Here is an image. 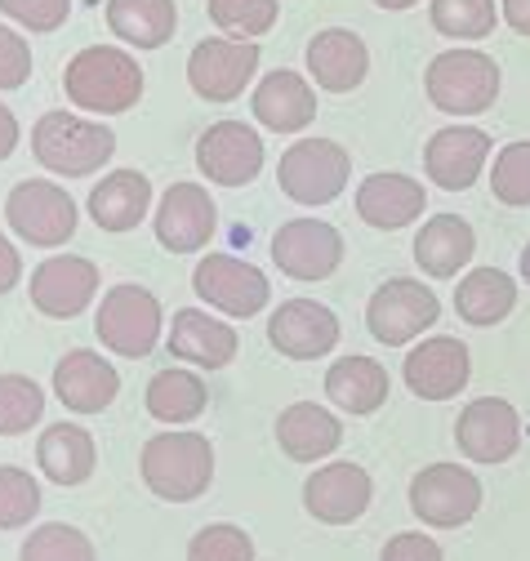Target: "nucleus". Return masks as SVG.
<instances>
[{
	"label": "nucleus",
	"mask_w": 530,
	"mask_h": 561,
	"mask_svg": "<svg viewBox=\"0 0 530 561\" xmlns=\"http://www.w3.org/2000/svg\"><path fill=\"white\" fill-rule=\"evenodd\" d=\"M62 90L77 112L90 116H120L143 99V67L135 54L116 45H85L62 67Z\"/></svg>",
	"instance_id": "obj_1"
},
{
	"label": "nucleus",
	"mask_w": 530,
	"mask_h": 561,
	"mask_svg": "<svg viewBox=\"0 0 530 561\" xmlns=\"http://www.w3.org/2000/svg\"><path fill=\"white\" fill-rule=\"evenodd\" d=\"M139 477L157 500L192 504V500H201L215 481V446L206 433H187V428L157 433L143 442Z\"/></svg>",
	"instance_id": "obj_2"
},
{
	"label": "nucleus",
	"mask_w": 530,
	"mask_h": 561,
	"mask_svg": "<svg viewBox=\"0 0 530 561\" xmlns=\"http://www.w3.org/2000/svg\"><path fill=\"white\" fill-rule=\"evenodd\" d=\"M116 152L112 125L77 112H45L32 125V157L58 179H90Z\"/></svg>",
	"instance_id": "obj_3"
},
{
	"label": "nucleus",
	"mask_w": 530,
	"mask_h": 561,
	"mask_svg": "<svg viewBox=\"0 0 530 561\" xmlns=\"http://www.w3.org/2000/svg\"><path fill=\"white\" fill-rule=\"evenodd\" d=\"M94 334L99 343L107 347L112 357H125V362H143L152 357V347L161 343L165 334V312H161V299L148 290V286H135V280H120L112 286L94 312Z\"/></svg>",
	"instance_id": "obj_4"
},
{
	"label": "nucleus",
	"mask_w": 530,
	"mask_h": 561,
	"mask_svg": "<svg viewBox=\"0 0 530 561\" xmlns=\"http://www.w3.org/2000/svg\"><path fill=\"white\" fill-rule=\"evenodd\" d=\"M499 62L482 49H446L428 62L424 72V90L428 103L446 116H482L495 107L499 99Z\"/></svg>",
	"instance_id": "obj_5"
},
{
	"label": "nucleus",
	"mask_w": 530,
	"mask_h": 561,
	"mask_svg": "<svg viewBox=\"0 0 530 561\" xmlns=\"http://www.w3.org/2000/svg\"><path fill=\"white\" fill-rule=\"evenodd\" d=\"M5 224L19 241H27L36 250H58V245H68L77 237L81 209H77V201L68 196L62 183L23 179L5 196Z\"/></svg>",
	"instance_id": "obj_6"
},
{
	"label": "nucleus",
	"mask_w": 530,
	"mask_h": 561,
	"mask_svg": "<svg viewBox=\"0 0 530 561\" xmlns=\"http://www.w3.org/2000/svg\"><path fill=\"white\" fill-rule=\"evenodd\" d=\"M353 179V157L335 138H299L277 161V183L295 205H330L339 201Z\"/></svg>",
	"instance_id": "obj_7"
},
{
	"label": "nucleus",
	"mask_w": 530,
	"mask_h": 561,
	"mask_svg": "<svg viewBox=\"0 0 530 561\" xmlns=\"http://www.w3.org/2000/svg\"><path fill=\"white\" fill-rule=\"evenodd\" d=\"M411 513L433 530H459L482 513L486 490L473 468L459 463H428L411 477Z\"/></svg>",
	"instance_id": "obj_8"
},
{
	"label": "nucleus",
	"mask_w": 530,
	"mask_h": 561,
	"mask_svg": "<svg viewBox=\"0 0 530 561\" xmlns=\"http://www.w3.org/2000/svg\"><path fill=\"white\" fill-rule=\"evenodd\" d=\"M192 290L201 304L232 321H250L273 304V280L263 276V267L237 254H206L192 267Z\"/></svg>",
	"instance_id": "obj_9"
},
{
	"label": "nucleus",
	"mask_w": 530,
	"mask_h": 561,
	"mask_svg": "<svg viewBox=\"0 0 530 561\" xmlns=\"http://www.w3.org/2000/svg\"><path fill=\"white\" fill-rule=\"evenodd\" d=\"M441 317L437 295L415 276H392L370 295L366 304V330L383 343V347H406L415 343L424 330H433Z\"/></svg>",
	"instance_id": "obj_10"
},
{
	"label": "nucleus",
	"mask_w": 530,
	"mask_h": 561,
	"mask_svg": "<svg viewBox=\"0 0 530 561\" xmlns=\"http://www.w3.org/2000/svg\"><path fill=\"white\" fill-rule=\"evenodd\" d=\"M258 77V45L237 36H210L187 54V85L206 103H232Z\"/></svg>",
	"instance_id": "obj_11"
},
{
	"label": "nucleus",
	"mask_w": 530,
	"mask_h": 561,
	"mask_svg": "<svg viewBox=\"0 0 530 561\" xmlns=\"http://www.w3.org/2000/svg\"><path fill=\"white\" fill-rule=\"evenodd\" d=\"M370 500H375V481L353 459L321 463L303 481V508L321 526H353V522H361L370 513Z\"/></svg>",
	"instance_id": "obj_12"
},
{
	"label": "nucleus",
	"mask_w": 530,
	"mask_h": 561,
	"mask_svg": "<svg viewBox=\"0 0 530 561\" xmlns=\"http://www.w3.org/2000/svg\"><path fill=\"white\" fill-rule=\"evenodd\" d=\"M152 232H157L161 250L196 254V250H206L210 237L219 232V205L201 183H170L165 196L157 201Z\"/></svg>",
	"instance_id": "obj_13"
},
{
	"label": "nucleus",
	"mask_w": 530,
	"mask_h": 561,
	"mask_svg": "<svg viewBox=\"0 0 530 561\" xmlns=\"http://www.w3.org/2000/svg\"><path fill=\"white\" fill-rule=\"evenodd\" d=\"M32 308L49 321H72L99 299V263L81 254H49L32 272Z\"/></svg>",
	"instance_id": "obj_14"
},
{
	"label": "nucleus",
	"mask_w": 530,
	"mask_h": 561,
	"mask_svg": "<svg viewBox=\"0 0 530 561\" xmlns=\"http://www.w3.org/2000/svg\"><path fill=\"white\" fill-rule=\"evenodd\" d=\"M454 446L469 463H508L521 450V414L504 397H477L459 410Z\"/></svg>",
	"instance_id": "obj_15"
},
{
	"label": "nucleus",
	"mask_w": 530,
	"mask_h": 561,
	"mask_svg": "<svg viewBox=\"0 0 530 561\" xmlns=\"http://www.w3.org/2000/svg\"><path fill=\"white\" fill-rule=\"evenodd\" d=\"M402 379L419 401H450L469 388L473 379V357H469V343L454 339V334H433L419 339L406 362H402Z\"/></svg>",
	"instance_id": "obj_16"
},
{
	"label": "nucleus",
	"mask_w": 530,
	"mask_h": 561,
	"mask_svg": "<svg viewBox=\"0 0 530 561\" xmlns=\"http://www.w3.org/2000/svg\"><path fill=\"white\" fill-rule=\"evenodd\" d=\"M273 263L290 280H325L344 263V237L325 219H290L273 232Z\"/></svg>",
	"instance_id": "obj_17"
},
{
	"label": "nucleus",
	"mask_w": 530,
	"mask_h": 561,
	"mask_svg": "<svg viewBox=\"0 0 530 561\" xmlns=\"http://www.w3.org/2000/svg\"><path fill=\"white\" fill-rule=\"evenodd\" d=\"M196 170L219 187H245L263 170V138L245 121H219L196 138Z\"/></svg>",
	"instance_id": "obj_18"
},
{
	"label": "nucleus",
	"mask_w": 530,
	"mask_h": 561,
	"mask_svg": "<svg viewBox=\"0 0 530 561\" xmlns=\"http://www.w3.org/2000/svg\"><path fill=\"white\" fill-rule=\"evenodd\" d=\"M339 317L316 299H286L268 317V343L290 362H316L339 347Z\"/></svg>",
	"instance_id": "obj_19"
},
{
	"label": "nucleus",
	"mask_w": 530,
	"mask_h": 561,
	"mask_svg": "<svg viewBox=\"0 0 530 561\" xmlns=\"http://www.w3.org/2000/svg\"><path fill=\"white\" fill-rule=\"evenodd\" d=\"M491 161V134L477 125H446L424 148V174L441 192H469Z\"/></svg>",
	"instance_id": "obj_20"
},
{
	"label": "nucleus",
	"mask_w": 530,
	"mask_h": 561,
	"mask_svg": "<svg viewBox=\"0 0 530 561\" xmlns=\"http://www.w3.org/2000/svg\"><path fill=\"white\" fill-rule=\"evenodd\" d=\"M165 347L174 362H187L192 370H223L237 362V330L219 317H210L206 308H178L165 334Z\"/></svg>",
	"instance_id": "obj_21"
},
{
	"label": "nucleus",
	"mask_w": 530,
	"mask_h": 561,
	"mask_svg": "<svg viewBox=\"0 0 530 561\" xmlns=\"http://www.w3.org/2000/svg\"><path fill=\"white\" fill-rule=\"evenodd\" d=\"M54 397L72 414H103L120 397V375L94 347H72L54 366Z\"/></svg>",
	"instance_id": "obj_22"
},
{
	"label": "nucleus",
	"mask_w": 530,
	"mask_h": 561,
	"mask_svg": "<svg viewBox=\"0 0 530 561\" xmlns=\"http://www.w3.org/2000/svg\"><path fill=\"white\" fill-rule=\"evenodd\" d=\"M303 62H308V77H312L316 90H325V94H353L366 81V72H370V49L348 27H325V32H316L308 41Z\"/></svg>",
	"instance_id": "obj_23"
},
{
	"label": "nucleus",
	"mask_w": 530,
	"mask_h": 561,
	"mask_svg": "<svg viewBox=\"0 0 530 561\" xmlns=\"http://www.w3.org/2000/svg\"><path fill=\"white\" fill-rule=\"evenodd\" d=\"M424 205H428L424 183L411 179V174H396V170L370 174L357 187V219L379 228V232H402V228L419 224Z\"/></svg>",
	"instance_id": "obj_24"
},
{
	"label": "nucleus",
	"mask_w": 530,
	"mask_h": 561,
	"mask_svg": "<svg viewBox=\"0 0 530 561\" xmlns=\"http://www.w3.org/2000/svg\"><path fill=\"white\" fill-rule=\"evenodd\" d=\"M250 112L273 134H303L316 121V90L308 77L290 72V67H277V72H268L254 85Z\"/></svg>",
	"instance_id": "obj_25"
},
{
	"label": "nucleus",
	"mask_w": 530,
	"mask_h": 561,
	"mask_svg": "<svg viewBox=\"0 0 530 561\" xmlns=\"http://www.w3.org/2000/svg\"><path fill=\"white\" fill-rule=\"evenodd\" d=\"M277 446L295 463H321L344 446V424L335 410L316 401H295L277 414Z\"/></svg>",
	"instance_id": "obj_26"
},
{
	"label": "nucleus",
	"mask_w": 530,
	"mask_h": 561,
	"mask_svg": "<svg viewBox=\"0 0 530 561\" xmlns=\"http://www.w3.org/2000/svg\"><path fill=\"white\" fill-rule=\"evenodd\" d=\"M85 209L103 232H135L152 215V179L143 170H112L94 183Z\"/></svg>",
	"instance_id": "obj_27"
},
{
	"label": "nucleus",
	"mask_w": 530,
	"mask_h": 561,
	"mask_svg": "<svg viewBox=\"0 0 530 561\" xmlns=\"http://www.w3.org/2000/svg\"><path fill=\"white\" fill-rule=\"evenodd\" d=\"M36 463L45 472V481L62 485V490H72V485H85L99 468V446L90 437V428L81 424H49L36 442Z\"/></svg>",
	"instance_id": "obj_28"
},
{
	"label": "nucleus",
	"mask_w": 530,
	"mask_h": 561,
	"mask_svg": "<svg viewBox=\"0 0 530 561\" xmlns=\"http://www.w3.org/2000/svg\"><path fill=\"white\" fill-rule=\"evenodd\" d=\"M473 254H477V237H473L469 219H459V215H433L415 232V263L433 280L459 276L473 263Z\"/></svg>",
	"instance_id": "obj_29"
},
{
	"label": "nucleus",
	"mask_w": 530,
	"mask_h": 561,
	"mask_svg": "<svg viewBox=\"0 0 530 561\" xmlns=\"http://www.w3.org/2000/svg\"><path fill=\"white\" fill-rule=\"evenodd\" d=\"M517 308V280L499 267H473L459 276V290H454V312L463 325H477L491 330L499 325L508 312Z\"/></svg>",
	"instance_id": "obj_30"
},
{
	"label": "nucleus",
	"mask_w": 530,
	"mask_h": 561,
	"mask_svg": "<svg viewBox=\"0 0 530 561\" xmlns=\"http://www.w3.org/2000/svg\"><path fill=\"white\" fill-rule=\"evenodd\" d=\"M143 401H148V414L157 419V424H165V428H187V424H196V419L206 414L210 388H206V379L196 375V370L170 366V370L152 375Z\"/></svg>",
	"instance_id": "obj_31"
},
{
	"label": "nucleus",
	"mask_w": 530,
	"mask_h": 561,
	"mask_svg": "<svg viewBox=\"0 0 530 561\" xmlns=\"http://www.w3.org/2000/svg\"><path fill=\"white\" fill-rule=\"evenodd\" d=\"M392 392L388 370L375 357H339L325 370V397L344 414H375Z\"/></svg>",
	"instance_id": "obj_32"
},
{
	"label": "nucleus",
	"mask_w": 530,
	"mask_h": 561,
	"mask_svg": "<svg viewBox=\"0 0 530 561\" xmlns=\"http://www.w3.org/2000/svg\"><path fill=\"white\" fill-rule=\"evenodd\" d=\"M107 27L135 49H161L178 32L174 0H107Z\"/></svg>",
	"instance_id": "obj_33"
},
{
	"label": "nucleus",
	"mask_w": 530,
	"mask_h": 561,
	"mask_svg": "<svg viewBox=\"0 0 530 561\" xmlns=\"http://www.w3.org/2000/svg\"><path fill=\"white\" fill-rule=\"evenodd\" d=\"M19 561H99V552L85 530L68 522H45L23 539Z\"/></svg>",
	"instance_id": "obj_34"
},
{
	"label": "nucleus",
	"mask_w": 530,
	"mask_h": 561,
	"mask_svg": "<svg viewBox=\"0 0 530 561\" xmlns=\"http://www.w3.org/2000/svg\"><path fill=\"white\" fill-rule=\"evenodd\" d=\"M206 10H210V23L223 36H237V41L268 36L277 27V19H281L277 0H206Z\"/></svg>",
	"instance_id": "obj_35"
},
{
	"label": "nucleus",
	"mask_w": 530,
	"mask_h": 561,
	"mask_svg": "<svg viewBox=\"0 0 530 561\" xmlns=\"http://www.w3.org/2000/svg\"><path fill=\"white\" fill-rule=\"evenodd\" d=\"M45 419V392L27 375H0V437H23Z\"/></svg>",
	"instance_id": "obj_36"
},
{
	"label": "nucleus",
	"mask_w": 530,
	"mask_h": 561,
	"mask_svg": "<svg viewBox=\"0 0 530 561\" xmlns=\"http://www.w3.org/2000/svg\"><path fill=\"white\" fill-rule=\"evenodd\" d=\"M428 19L450 41H486L495 32V0H433Z\"/></svg>",
	"instance_id": "obj_37"
},
{
	"label": "nucleus",
	"mask_w": 530,
	"mask_h": 561,
	"mask_svg": "<svg viewBox=\"0 0 530 561\" xmlns=\"http://www.w3.org/2000/svg\"><path fill=\"white\" fill-rule=\"evenodd\" d=\"M41 513V481L19 468V463H0V530H23Z\"/></svg>",
	"instance_id": "obj_38"
},
{
	"label": "nucleus",
	"mask_w": 530,
	"mask_h": 561,
	"mask_svg": "<svg viewBox=\"0 0 530 561\" xmlns=\"http://www.w3.org/2000/svg\"><path fill=\"white\" fill-rule=\"evenodd\" d=\"M491 192L508 209H526L530 205V144L499 148V157L491 165Z\"/></svg>",
	"instance_id": "obj_39"
},
{
	"label": "nucleus",
	"mask_w": 530,
	"mask_h": 561,
	"mask_svg": "<svg viewBox=\"0 0 530 561\" xmlns=\"http://www.w3.org/2000/svg\"><path fill=\"white\" fill-rule=\"evenodd\" d=\"M187 561H254V539L232 522H210L192 535Z\"/></svg>",
	"instance_id": "obj_40"
},
{
	"label": "nucleus",
	"mask_w": 530,
	"mask_h": 561,
	"mask_svg": "<svg viewBox=\"0 0 530 561\" xmlns=\"http://www.w3.org/2000/svg\"><path fill=\"white\" fill-rule=\"evenodd\" d=\"M0 14H5L19 32H32V36H49L68 23L72 14V0H0Z\"/></svg>",
	"instance_id": "obj_41"
},
{
	"label": "nucleus",
	"mask_w": 530,
	"mask_h": 561,
	"mask_svg": "<svg viewBox=\"0 0 530 561\" xmlns=\"http://www.w3.org/2000/svg\"><path fill=\"white\" fill-rule=\"evenodd\" d=\"M32 81V45L19 27L0 23V94L23 90Z\"/></svg>",
	"instance_id": "obj_42"
},
{
	"label": "nucleus",
	"mask_w": 530,
	"mask_h": 561,
	"mask_svg": "<svg viewBox=\"0 0 530 561\" xmlns=\"http://www.w3.org/2000/svg\"><path fill=\"white\" fill-rule=\"evenodd\" d=\"M379 561H446L441 543L424 530H402V535H392L379 552Z\"/></svg>",
	"instance_id": "obj_43"
},
{
	"label": "nucleus",
	"mask_w": 530,
	"mask_h": 561,
	"mask_svg": "<svg viewBox=\"0 0 530 561\" xmlns=\"http://www.w3.org/2000/svg\"><path fill=\"white\" fill-rule=\"evenodd\" d=\"M19 280H23V254L5 232H0V295H10Z\"/></svg>",
	"instance_id": "obj_44"
},
{
	"label": "nucleus",
	"mask_w": 530,
	"mask_h": 561,
	"mask_svg": "<svg viewBox=\"0 0 530 561\" xmlns=\"http://www.w3.org/2000/svg\"><path fill=\"white\" fill-rule=\"evenodd\" d=\"M19 138H23V125H19V116H14L5 103H0V161H10V157H14Z\"/></svg>",
	"instance_id": "obj_45"
},
{
	"label": "nucleus",
	"mask_w": 530,
	"mask_h": 561,
	"mask_svg": "<svg viewBox=\"0 0 530 561\" xmlns=\"http://www.w3.org/2000/svg\"><path fill=\"white\" fill-rule=\"evenodd\" d=\"M499 14L517 36H530V0H504Z\"/></svg>",
	"instance_id": "obj_46"
},
{
	"label": "nucleus",
	"mask_w": 530,
	"mask_h": 561,
	"mask_svg": "<svg viewBox=\"0 0 530 561\" xmlns=\"http://www.w3.org/2000/svg\"><path fill=\"white\" fill-rule=\"evenodd\" d=\"M375 5H379V10H392V14H402V10H415L419 0H375Z\"/></svg>",
	"instance_id": "obj_47"
},
{
	"label": "nucleus",
	"mask_w": 530,
	"mask_h": 561,
	"mask_svg": "<svg viewBox=\"0 0 530 561\" xmlns=\"http://www.w3.org/2000/svg\"><path fill=\"white\" fill-rule=\"evenodd\" d=\"M517 267H521V280H526V286H530V245L521 250V263H517Z\"/></svg>",
	"instance_id": "obj_48"
}]
</instances>
